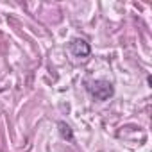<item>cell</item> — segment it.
Wrapping results in <instances>:
<instances>
[{
    "instance_id": "cell-1",
    "label": "cell",
    "mask_w": 152,
    "mask_h": 152,
    "mask_svg": "<svg viewBox=\"0 0 152 152\" xmlns=\"http://www.w3.org/2000/svg\"><path fill=\"white\" fill-rule=\"evenodd\" d=\"M86 90H88V93H90L95 100H100V102H104V100L111 99V97H113V93H115L113 84H111L109 81H106V79L88 81V83H86Z\"/></svg>"
},
{
    "instance_id": "cell-2",
    "label": "cell",
    "mask_w": 152,
    "mask_h": 152,
    "mask_svg": "<svg viewBox=\"0 0 152 152\" xmlns=\"http://www.w3.org/2000/svg\"><path fill=\"white\" fill-rule=\"evenodd\" d=\"M70 52H72L75 57H88L90 52H91V47H90V43H88L86 39L75 38V39H72V43H70Z\"/></svg>"
},
{
    "instance_id": "cell-3",
    "label": "cell",
    "mask_w": 152,
    "mask_h": 152,
    "mask_svg": "<svg viewBox=\"0 0 152 152\" xmlns=\"http://www.w3.org/2000/svg\"><path fill=\"white\" fill-rule=\"evenodd\" d=\"M57 129H59V134H61L63 140L73 141V131H72V127H70L66 122H59V124H57Z\"/></svg>"
}]
</instances>
